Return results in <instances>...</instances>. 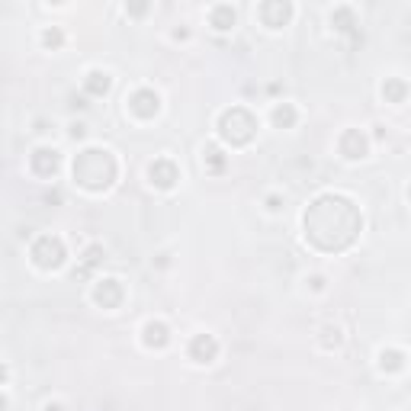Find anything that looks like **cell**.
<instances>
[{
	"label": "cell",
	"instance_id": "3",
	"mask_svg": "<svg viewBox=\"0 0 411 411\" xmlns=\"http://www.w3.org/2000/svg\"><path fill=\"white\" fill-rule=\"evenodd\" d=\"M151 177H158L161 186H171L174 183V167L171 164H154L151 167Z\"/></svg>",
	"mask_w": 411,
	"mask_h": 411
},
{
	"label": "cell",
	"instance_id": "5",
	"mask_svg": "<svg viewBox=\"0 0 411 411\" xmlns=\"http://www.w3.org/2000/svg\"><path fill=\"white\" fill-rule=\"evenodd\" d=\"M87 87H90L93 93H103L106 87H110V80H106L103 74H90V80H87Z\"/></svg>",
	"mask_w": 411,
	"mask_h": 411
},
{
	"label": "cell",
	"instance_id": "1",
	"mask_svg": "<svg viewBox=\"0 0 411 411\" xmlns=\"http://www.w3.org/2000/svg\"><path fill=\"white\" fill-rule=\"evenodd\" d=\"M36 260L42 267H55V264H61V244H58V241H52V238H42L36 244Z\"/></svg>",
	"mask_w": 411,
	"mask_h": 411
},
{
	"label": "cell",
	"instance_id": "4",
	"mask_svg": "<svg viewBox=\"0 0 411 411\" xmlns=\"http://www.w3.org/2000/svg\"><path fill=\"white\" fill-rule=\"evenodd\" d=\"M203 353H206V360H209V356L215 353V344L209 341V338H196V341H193V356H196V360H203Z\"/></svg>",
	"mask_w": 411,
	"mask_h": 411
},
{
	"label": "cell",
	"instance_id": "6",
	"mask_svg": "<svg viewBox=\"0 0 411 411\" xmlns=\"http://www.w3.org/2000/svg\"><path fill=\"white\" fill-rule=\"evenodd\" d=\"M135 103H138V113H154V106H148V103H158V97H151V93H138Z\"/></svg>",
	"mask_w": 411,
	"mask_h": 411
},
{
	"label": "cell",
	"instance_id": "7",
	"mask_svg": "<svg viewBox=\"0 0 411 411\" xmlns=\"http://www.w3.org/2000/svg\"><path fill=\"white\" fill-rule=\"evenodd\" d=\"M232 19H235V13L228 10V6H222V10L215 13V26H219V29H225V26L232 23Z\"/></svg>",
	"mask_w": 411,
	"mask_h": 411
},
{
	"label": "cell",
	"instance_id": "2",
	"mask_svg": "<svg viewBox=\"0 0 411 411\" xmlns=\"http://www.w3.org/2000/svg\"><path fill=\"white\" fill-rule=\"evenodd\" d=\"M32 164H36V171L39 174H52L55 171V164H58V158H55V151H36V158H32Z\"/></svg>",
	"mask_w": 411,
	"mask_h": 411
}]
</instances>
